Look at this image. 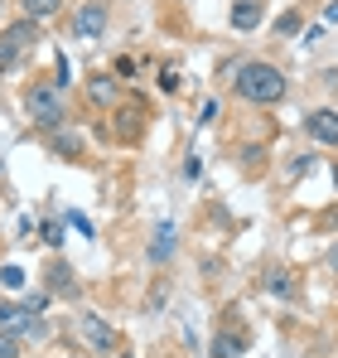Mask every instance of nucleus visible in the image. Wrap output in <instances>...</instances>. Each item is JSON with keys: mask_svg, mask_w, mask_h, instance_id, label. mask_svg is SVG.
Returning a JSON list of instances; mask_svg holds the SVG:
<instances>
[{"mask_svg": "<svg viewBox=\"0 0 338 358\" xmlns=\"http://www.w3.org/2000/svg\"><path fill=\"white\" fill-rule=\"evenodd\" d=\"M54 145H58V155H68V160H73V150H78V136H73V131H54Z\"/></svg>", "mask_w": 338, "mask_h": 358, "instance_id": "obj_13", "label": "nucleus"}, {"mask_svg": "<svg viewBox=\"0 0 338 358\" xmlns=\"http://www.w3.org/2000/svg\"><path fill=\"white\" fill-rule=\"evenodd\" d=\"M0 358H20V334H5L0 329Z\"/></svg>", "mask_w": 338, "mask_h": 358, "instance_id": "obj_14", "label": "nucleus"}, {"mask_svg": "<svg viewBox=\"0 0 338 358\" xmlns=\"http://www.w3.org/2000/svg\"><path fill=\"white\" fill-rule=\"evenodd\" d=\"M276 29H281V34H300V15H281Z\"/></svg>", "mask_w": 338, "mask_h": 358, "instance_id": "obj_18", "label": "nucleus"}, {"mask_svg": "<svg viewBox=\"0 0 338 358\" xmlns=\"http://www.w3.org/2000/svg\"><path fill=\"white\" fill-rule=\"evenodd\" d=\"M78 334H82V344H87V349H97V354H116V349H121V334H116L102 315H92V310H87V315H78Z\"/></svg>", "mask_w": 338, "mask_h": 358, "instance_id": "obj_4", "label": "nucleus"}, {"mask_svg": "<svg viewBox=\"0 0 338 358\" xmlns=\"http://www.w3.org/2000/svg\"><path fill=\"white\" fill-rule=\"evenodd\" d=\"M237 92H242L247 102L271 107V102L285 97V73L276 63H247V68H237Z\"/></svg>", "mask_w": 338, "mask_h": 358, "instance_id": "obj_1", "label": "nucleus"}, {"mask_svg": "<svg viewBox=\"0 0 338 358\" xmlns=\"http://www.w3.org/2000/svg\"><path fill=\"white\" fill-rule=\"evenodd\" d=\"M24 5V20H54L63 0H20Z\"/></svg>", "mask_w": 338, "mask_h": 358, "instance_id": "obj_11", "label": "nucleus"}, {"mask_svg": "<svg viewBox=\"0 0 338 358\" xmlns=\"http://www.w3.org/2000/svg\"><path fill=\"white\" fill-rule=\"evenodd\" d=\"M160 87H165V92H174V87H179V68H174V63L165 68V78H160Z\"/></svg>", "mask_w": 338, "mask_h": 358, "instance_id": "obj_19", "label": "nucleus"}, {"mask_svg": "<svg viewBox=\"0 0 338 358\" xmlns=\"http://www.w3.org/2000/svg\"><path fill=\"white\" fill-rule=\"evenodd\" d=\"M54 271V291H73V276H68V266L58 262V266H49Z\"/></svg>", "mask_w": 338, "mask_h": 358, "instance_id": "obj_15", "label": "nucleus"}, {"mask_svg": "<svg viewBox=\"0 0 338 358\" xmlns=\"http://www.w3.org/2000/svg\"><path fill=\"white\" fill-rule=\"evenodd\" d=\"M242 349H247L242 334H218L213 339V358H242Z\"/></svg>", "mask_w": 338, "mask_h": 358, "instance_id": "obj_12", "label": "nucleus"}, {"mask_svg": "<svg viewBox=\"0 0 338 358\" xmlns=\"http://www.w3.org/2000/svg\"><path fill=\"white\" fill-rule=\"evenodd\" d=\"M329 266H334V271H338V247H334V252H329Z\"/></svg>", "mask_w": 338, "mask_h": 358, "instance_id": "obj_20", "label": "nucleus"}, {"mask_svg": "<svg viewBox=\"0 0 338 358\" xmlns=\"http://www.w3.org/2000/svg\"><path fill=\"white\" fill-rule=\"evenodd\" d=\"M102 29H107V5H102V0H87V5L73 15V34H78V39H97Z\"/></svg>", "mask_w": 338, "mask_h": 358, "instance_id": "obj_5", "label": "nucleus"}, {"mask_svg": "<svg viewBox=\"0 0 338 358\" xmlns=\"http://www.w3.org/2000/svg\"><path fill=\"white\" fill-rule=\"evenodd\" d=\"M116 358H131V354H116Z\"/></svg>", "mask_w": 338, "mask_h": 358, "instance_id": "obj_21", "label": "nucleus"}, {"mask_svg": "<svg viewBox=\"0 0 338 358\" xmlns=\"http://www.w3.org/2000/svg\"><path fill=\"white\" fill-rule=\"evenodd\" d=\"M266 291H290V276H285V271H271V276H266Z\"/></svg>", "mask_w": 338, "mask_h": 358, "instance_id": "obj_16", "label": "nucleus"}, {"mask_svg": "<svg viewBox=\"0 0 338 358\" xmlns=\"http://www.w3.org/2000/svg\"><path fill=\"white\" fill-rule=\"evenodd\" d=\"M0 329H5V334H20V329L44 334V324H34V310H29V305H15V300L0 305Z\"/></svg>", "mask_w": 338, "mask_h": 358, "instance_id": "obj_6", "label": "nucleus"}, {"mask_svg": "<svg viewBox=\"0 0 338 358\" xmlns=\"http://www.w3.org/2000/svg\"><path fill=\"white\" fill-rule=\"evenodd\" d=\"M304 131L319 141V145H338V112H314L304 121Z\"/></svg>", "mask_w": 338, "mask_h": 358, "instance_id": "obj_7", "label": "nucleus"}, {"mask_svg": "<svg viewBox=\"0 0 338 358\" xmlns=\"http://www.w3.org/2000/svg\"><path fill=\"white\" fill-rule=\"evenodd\" d=\"M169 252H174V228L160 223V228H155V238H150V257H155V262H165Z\"/></svg>", "mask_w": 338, "mask_h": 358, "instance_id": "obj_10", "label": "nucleus"}, {"mask_svg": "<svg viewBox=\"0 0 338 358\" xmlns=\"http://www.w3.org/2000/svg\"><path fill=\"white\" fill-rule=\"evenodd\" d=\"M261 24V0H237L232 5V29H256Z\"/></svg>", "mask_w": 338, "mask_h": 358, "instance_id": "obj_8", "label": "nucleus"}, {"mask_svg": "<svg viewBox=\"0 0 338 358\" xmlns=\"http://www.w3.org/2000/svg\"><path fill=\"white\" fill-rule=\"evenodd\" d=\"M87 97L102 102V107H107V102H121V83H116V78H92V83H87Z\"/></svg>", "mask_w": 338, "mask_h": 358, "instance_id": "obj_9", "label": "nucleus"}, {"mask_svg": "<svg viewBox=\"0 0 338 358\" xmlns=\"http://www.w3.org/2000/svg\"><path fill=\"white\" fill-rule=\"evenodd\" d=\"M34 44H39V24H34V20L5 24V29H0V73L20 68V63L34 54Z\"/></svg>", "mask_w": 338, "mask_h": 358, "instance_id": "obj_2", "label": "nucleus"}, {"mask_svg": "<svg viewBox=\"0 0 338 358\" xmlns=\"http://www.w3.org/2000/svg\"><path fill=\"white\" fill-rule=\"evenodd\" d=\"M0 281H5V286H24V266H5Z\"/></svg>", "mask_w": 338, "mask_h": 358, "instance_id": "obj_17", "label": "nucleus"}, {"mask_svg": "<svg viewBox=\"0 0 338 358\" xmlns=\"http://www.w3.org/2000/svg\"><path fill=\"white\" fill-rule=\"evenodd\" d=\"M24 112L39 121V126H58V121H63V87H58V83L29 87V92H24Z\"/></svg>", "mask_w": 338, "mask_h": 358, "instance_id": "obj_3", "label": "nucleus"}]
</instances>
